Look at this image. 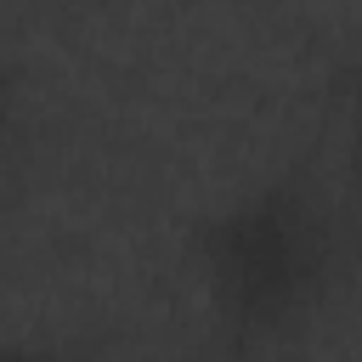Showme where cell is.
<instances>
[{
  "mask_svg": "<svg viewBox=\"0 0 362 362\" xmlns=\"http://www.w3.org/2000/svg\"><path fill=\"white\" fill-rule=\"evenodd\" d=\"M339 198L300 164L255 170L181 226V272L215 362H266L334 294L345 255Z\"/></svg>",
  "mask_w": 362,
  "mask_h": 362,
  "instance_id": "obj_1",
  "label": "cell"
},
{
  "mask_svg": "<svg viewBox=\"0 0 362 362\" xmlns=\"http://www.w3.org/2000/svg\"><path fill=\"white\" fill-rule=\"evenodd\" d=\"M334 147H339L345 204L362 215V40L334 68Z\"/></svg>",
  "mask_w": 362,
  "mask_h": 362,
  "instance_id": "obj_2",
  "label": "cell"
},
{
  "mask_svg": "<svg viewBox=\"0 0 362 362\" xmlns=\"http://www.w3.org/2000/svg\"><path fill=\"white\" fill-rule=\"evenodd\" d=\"M0 362H85L68 339L45 334V328H17L6 345H0Z\"/></svg>",
  "mask_w": 362,
  "mask_h": 362,
  "instance_id": "obj_3",
  "label": "cell"
}]
</instances>
